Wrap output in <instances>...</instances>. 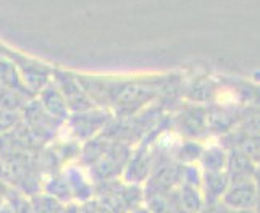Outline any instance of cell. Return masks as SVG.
Returning <instances> with one entry per match:
<instances>
[{
    "mask_svg": "<svg viewBox=\"0 0 260 213\" xmlns=\"http://www.w3.org/2000/svg\"><path fill=\"white\" fill-rule=\"evenodd\" d=\"M32 211L34 213H63L65 208L61 207L60 200H57L52 195H44V197H38L32 202Z\"/></svg>",
    "mask_w": 260,
    "mask_h": 213,
    "instance_id": "cell-3",
    "label": "cell"
},
{
    "mask_svg": "<svg viewBox=\"0 0 260 213\" xmlns=\"http://www.w3.org/2000/svg\"><path fill=\"white\" fill-rule=\"evenodd\" d=\"M204 195H205V202L209 205H213L215 202H221L223 195H225L230 181L226 176H223L220 171H210L207 173V178L204 180Z\"/></svg>",
    "mask_w": 260,
    "mask_h": 213,
    "instance_id": "cell-2",
    "label": "cell"
},
{
    "mask_svg": "<svg viewBox=\"0 0 260 213\" xmlns=\"http://www.w3.org/2000/svg\"><path fill=\"white\" fill-rule=\"evenodd\" d=\"M258 194L260 189L252 178L231 181L221 199V205L228 210H254L258 200Z\"/></svg>",
    "mask_w": 260,
    "mask_h": 213,
    "instance_id": "cell-1",
    "label": "cell"
},
{
    "mask_svg": "<svg viewBox=\"0 0 260 213\" xmlns=\"http://www.w3.org/2000/svg\"><path fill=\"white\" fill-rule=\"evenodd\" d=\"M79 213H113L109 207L102 205L99 202H91L84 205L83 208H79Z\"/></svg>",
    "mask_w": 260,
    "mask_h": 213,
    "instance_id": "cell-4",
    "label": "cell"
},
{
    "mask_svg": "<svg viewBox=\"0 0 260 213\" xmlns=\"http://www.w3.org/2000/svg\"><path fill=\"white\" fill-rule=\"evenodd\" d=\"M228 213H255V210H228Z\"/></svg>",
    "mask_w": 260,
    "mask_h": 213,
    "instance_id": "cell-5",
    "label": "cell"
}]
</instances>
